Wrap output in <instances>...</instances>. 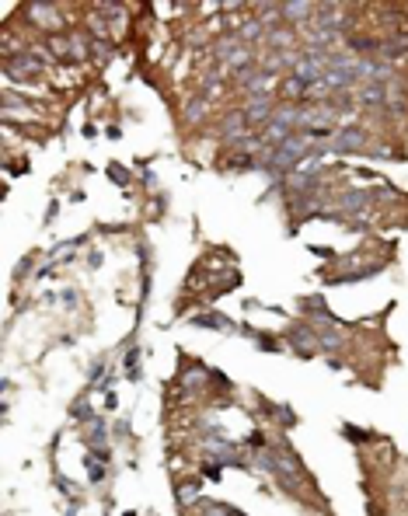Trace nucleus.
<instances>
[{
    "label": "nucleus",
    "instance_id": "1",
    "mask_svg": "<svg viewBox=\"0 0 408 516\" xmlns=\"http://www.w3.org/2000/svg\"><path fill=\"white\" fill-rule=\"evenodd\" d=\"M356 80H363V59H353V56H339V59H332L328 63V70H325V77L318 80V87L314 91H342V87H349V84H356Z\"/></svg>",
    "mask_w": 408,
    "mask_h": 516
},
{
    "label": "nucleus",
    "instance_id": "2",
    "mask_svg": "<svg viewBox=\"0 0 408 516\" xmlns=\"http://www.w3.org/2000/svg\"><path fill=\"white\" fill-rule=\"evenodd\" d=\"M367 143V133L360 129V126H339L328 140H325V150L328 154H353V150H360Z\"/></svg>",
    "mask_w": 408,
    "mask_h": 516
},
{
    "label": "nucleus",
    "instance_id": "3",
    "mask_svg": "<svg viewBox=\"0 0 408 516\" xmlns=\"http://www.w3.org/2000/svg\"><path fill=\"white\" fill-rule=\"evenodd\" d=\"M272 112H276V98H272V94H262V98H248V108H245V115H248V126L269 122V119H272Z\"/></svg>",
    "mask_w": 408,
    "mask_h": 516
},
{
    "label": "nucleus",
    "instance_id": "4",
    "mask_svg": "<svg viewBox=\"0 0 408 516\" xmlns=\"http://www.w3.org/2000/svg\"><path fill=\"white\" fill-rule=\"evenodd\" d=\"M245 87H248V94L252 98H262V94H272L276 91V73H269V70H255L248 80H241Z\"/></svg>",
    "mask_w": 408,
    "mask_h": 516
},
{
    "label": "nucleus",
    "instance_id": "5",
    "mask_svg": "<svg viewBox=\"0 0 408 516\" xmlns=\"http://www.w3.org/2000/svg\"><path fill=\"white\" fill-rule=\"evenodd\" d=\"M286 338H290V345H293L300 356H311V352H318V349H321L318 335H314V331H307V328H300V324H297V328H290V335H286Z\"/></svg>",
    "mask_w": 408,
    "mask_h": 516
},
{
    "label": "nucleus",
    "instance_id": "6",
    "mask_svg": "<svg viewBox=\"0 0 408 516\" xmlns=\"http://www.w3.org/2000/svg\"><path fill=\"white\" fill-rule=\"evenodd\" d=\"M38 70H42V63H38L35 52H21L17 59L7 63V77H35Z\"/></svg>",
    "mask_w": 408,
    "mask_h": 516
},
{
    "label": "nucleus",
    "instance_id": "7",
    "mask_svg": "<svg viewBox=\"0 0 408 516\" xmlns=\"http://www.w3.org/2000/svg\"><path fill=\"white\" fill-rule=\"evenodd\" d=\"M356 105L360 108H381V105H388V87L384 84H363Z\"/></svg>",
    "mask_w": 408,
    "mask_h": 516
},
{
    "label": "nucleus",
    "instance_id": "8",
    "mask_svg": "<svg viewBox=\"0 0 408 516\" xmlns=\"http://www.w3.org/2000/svg\"><path fill=\"white\" fill-rule=\"evenodd\" d=\"M28 10H31V21H35V24H45V28H49V24H52V28L59 24V14H56V7H49V3H28Z\"/></svg>",
    "mask_w": 408,
    "mask_h": 516
},
{
    "label": "nucleus",
    "instance_id": "9",
    "mask_svg": "<svg viewBox=\"0 0 408 516\" xmlns=\"http://www.w3.org/2000/svg\"><path fill=\"white\" fill-rule=\"evenodd\" d=\"M203 447H206L210 454H217V457H224V461H238V447H234V443H227V440H217V436H206V440H203Z\"/></svg>",
    "mask_w": 408,
    "mask_h": 516
},
{
    "label": "nucleus",
    "instance_id": "10",
    "mask_svg": "<svg viewBox=\"0 0 408 516\" xmlns=\"http://www.w3.org/2000/svg\"><path fill=\"white\" fill-rule=\"evenodd\" d=\"M192 324L196 328H217V331H234V324L224 317V314H199V317H192Z\"/></svg>",
    "mask_w": 408,
    "mask_h": 516
},
{
    "label": "nucleus",
    "instance_id": "11",
    "mask_svg": "<svg viewBox=\"0 0 408 516\" xmlns=\"http://www.w3.org/2000/svg\"><path fill=\"white\" fill-rule=\"evenodd\" d=\"M311 10H318V3H300V0L283 3V17H290V21H307Z\"/></svg>",
    "mask_w": 408,
    "mask_h": 516
},
{
    "label": "nucleus",
    "instance_id": "12",
    "mask_svg": "<svg viewBox=\"0 0 408 516\" xmlns=\"http://www.w3.org/2000/svg\"><path fill=\"white\" fill-rule=\"evenodd\" d=\"M265 42H269V45H276V49H286V45H293L297 38H293V31H290V28H272V31L265 35Z\"/></svg>",
    "mask_w": 408,
    "mask_h": 516
},
{
    "label": "nucleus",
    "instance_id": "13",
    "mask_svg": "<svg viewBox=\"0 0 408 516\" xmlns=\"http://www.w3.org/2000/svg\"><path fill=\"white\" fill-rule=\"evenodd\" d=\"M408 52V38H388V42H381V56H405Z\"/></svg>",
    "mask_w": 408,
    "mask_h": 516
},
{
    "label": "nucleus",
    "instance_id": "14",
    "mask_svg": "<svg viewBox=\"0 0 408 516\" xmlns=\"http://www.w3.org/2000/svg\"><path fill=\"white\" fill-rule=\"evenodd\" d=\"M203 115H206V98H192V101L185 105V119H189V122H199Z\"/></svg>",
    "mask_w": 408,
    "mask_h": 516
},
{
    "label": "nucleus",
    "instance_id": "15",
    "mask_svg": "<svg viewBox=\"0 0 408 516\" xmlns=\"http://www.w3.org/2000/svg\"><path fill=\"white\" fill-rule=\"evenodd\" d=\"M342 206H346V210H349V213H360V210H363V206H367V196H363V192H356V189H353V192H346V196H342Z\"/></svg>",
    "mask_w": 408,
    "mask_h": 516
},
{
    "label": "nucleus",
    "instance_id": "16",
    "mask_svg": "<svg viewBox=\"0 0 408 516\" xmlns=\"http://www.w3.org/2000/svg\"><path fill=\"white\" fill-rule=\"evenodd\" d=\"M262 28H265L262 21H245V24H241V38H245V42H248V38H258Z\"/></svg>",
    "mask_w": 408,
    "mask_h": 516
},
{
    "label": "nucleus",
    "instance_id": "17",
    "mask_svg": "<svg viewBox=\"0 0 408 516\" xmlns=\"http://www.w3.org/2000/svg\"><path fill=\"white\" fill-rule=\"evenodd\" d=\"M318 342H321V349H335L339 345V335L325 328V331H318Z\"/></svg>",
    "mask_w": 408,
    "mask_h": 516
},
{
    "label": "nucleus",
    "instance_id": "18",
    "mask_svg": "<svg viewBox=\"0 0 408 516\" xmlns=\"http://www.w3.org/2000/svg\"><path fill=\"white\" fill-rule=\"evenodd\" d=\"M196 489H199V482H192V485H182V492H178V499H182V503H189V499H196Z\"/></svg>",
    "mask_w": 408,
    "mask_h": 516
},
{
    "label": "nucleus",
    "instance_id": "19",
    "mask_svg": "<svg viewBox=\"0 0 408 516\" xmlns=\"http://www.w3.org/2000/svg\"><path fill=\"white\" fill-rule=\"evenodd\" d=\"M87 475H91V482H98V478H101V468H98L94 461H87Z\"/></svg>",
    "mask_w": 408,
    "mask_h": 516
}]
</instances>
